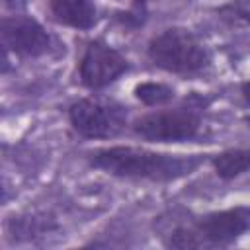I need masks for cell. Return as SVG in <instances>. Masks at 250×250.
<instances>
[{
    "label": "cell",
    "mask_w": 250,
    "mask_h": 250,
    "mask_svg": "<svg viewBox=\"0 0 250 250\" xmlns=\"http://www.w3.org/2000/svg\"><path fill=\"white\" fill-rule=\"evenodd\" d=\"M94 166L113 174L129 178L148 180H174L189 174L201 162L199 156H176L158 154L135 146H113L94 154Z\"/></svg>",
    "instance_id": "1"
},
{
    "label": "cell",
    "mask_w": 250,
    "mask_h": 250,
    "mask_svg": "<svg viewBox=\"0 0 250 250\" xmlns=\"http://www.w3.org/2000/svg\"><path fill=\"white\" fill-rule=\"evenodd\" d=\"M152 62L168 72H195L209 62L207 49L186 29H166L150 41Z\"/></svg>",
    "instance_id": "2"
},
{
    "label": "cell",
    "mask_w": 250,
    "mask_h": 250,
    "mask_svg": "<svg viewBox=\"0 0 250 250\" xmlns=\"http://www.w3.org/2000/svg\"><path fill=\"white\" fill-rule=\"evenodd\" d=\"M199 115L189 107L148 113L135 121V131L148 141H184L197 133Z\"/></svg>",
    "instance_id": "3"
},
{
    "label": "cell",
    "mask_w": 250,
    "mask_h": 250,
    "mask_svg": "<svg viewBox=\"0 0 250 250\" xmlns=\"http://www.w3.org/2000/svg\"><path fill=\"white\" fill-rule=\"evenodd\" d=\"M193 229L203 244H229L250 229V209L236 207L201 217Z\"/></svg>",
    "instance_id": "4"
},
{
    "label": "cell",
    "mask_w": 250,
    "mask_h": 250,
    "mask_svg": "<svg viewBox=\"0 0 250 250\" xmlns=\"http://www.w3.org/2000/svg\"><path fill=\"white\" fill-rule=\"evenodd\" d=\"M2 41L8 49L27 57H37L47 53L51 45L47 31L27 16L6 18L2 21Z\"/></svg>",
    "instance_id": "5"
},
{
    "label": "cell",
    "mask_w": 250,
    "mask_h": 250,
    "mask_svg": "<svg viewBox=\"0 0 250 250\" xmlns=\"http://www.w3.org/2000/svg\"><path fill=\"white\" fill-rule=\"evenodd\" d=\"M125 68H127V62L117 51L102 43H92L82 57L80 76L86 86L102 88L113 82Z\"/></svg>",
    "instance_id": "6"
},
{
    "label": "cell",
    "mask_w": 250,
    "mask_h": 250,
    "mask_svg": "<svg viewBox=\"0 0 250 250\" xmlns=\"http://www.w3.org/2000/svg\"><path fill=\"white\" fill-rule=\"evenodd\" d=\"M70 121L84 137H109L119 129L113 111L90 100H80L70 107Z\"/></svg>",
    "instance_id": "7"
},
{
    "label": "cell",
    "mask_w": 250,
    "mask_h": 250,
    "mask_svg": "<svg viewBox=\"0 0 250 250\" xmlns=\"http://www.w3.org/2000/svg\"><path fill=\"white\" fill-rule=\"evenodd\" d=\"M51 12L57 21L76 29H88L96 23V8L90 0H51Z\"/></svg>",
    "instance_id": "8"
},
{
    "label": "cell",
    "mask_w": 250,
    "mask_h": 250,
    "mask_svg": "<svg viewBox=\"0 0 250 250\" xmlns=\"http://www.w3.org/2000/svg\"><path fill=\"white\" fill-rule=\"evenodd\" d=\"M215 170L221 178H234L250 170V150H227L215 158Z\"/></svg>",
    "instance_id": "9"
},
{
    "label": "cell",
    "mask_w": 250,
    "mask_h": 250,
    "mask_svg": "<svg viewBox=\"0 0 250 250\" xmlns=\"http://www.w3.org/2000/svg\"><path fill=\"white\" fill-rule=\"evenodd\" d=\"M135 96L145 102L146 105H160V104H166L172 100L174 92L164 86V84H154V82H145L141 86L135 88Z\"/></svg>",
    "instance_id": "10"
},
{
    "label": "cell",
    "mask_w": 250,
    "mask_h": 250,
    "mask_svg": "<svg viewBox=\"0 0 250 250\" xmlns=\"http://www.w3.org/2000/svg\"><path fill=\"white\" fill-rule=\"evenodd\" d=\"M25 2H27V0H4V4H6L8 8H21Z\"/></svg>",
    "instance_id": "11"
},
{
    "label": "cell",
    "mask_w": 250,
    "mask_h": 250,
    "mask_svg": "<svg viewBox=\"0 0 250 250\" xmlns=\"http://www.w3.org/2000/svg\"><path fill=\"white\" fill-rule=\"evenodd\" d=\"M242 94H244L246 102H250V82H246V84L242 86Z\"/></svg>",
    "instance_id": "12"
},
{
    "label": "cell",
    "mask_w": 250,
    "mask_h": 250,
    "mask_svg": "<svg viewBox=\"0 0 250 250\" xmlns=\"http://www.w3.org/2000/svg\"><path fill=\"white\" fill-rule=\"evenodd\" d=\"M246 18H248V20H250V14H248V16H246Z\"/></svg>",
    "instance_id": "13"
},
{
    "label": "cell",
    "mask_w": 250,
    "mask_h": 250,
    "mask_svg": "<svg viewBox=\"0 0 250 250\" xmlns=\"http://www.w3.org/2000/svg\"><path fill=\"white\" fill-rule=\"evenodd\" d=\"M248 121H250V119H248Z\"/></svg>",
    "instance_id": "14"
}]
</instances>
